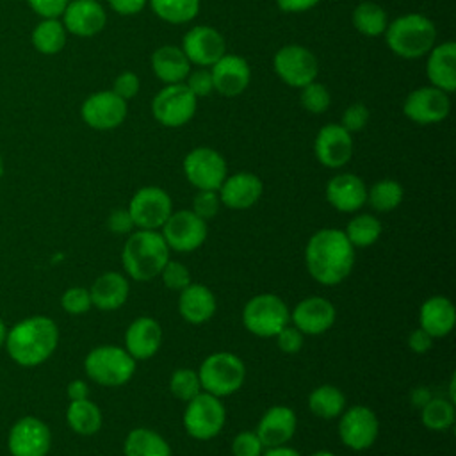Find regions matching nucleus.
<instances>
[{
	"mask_svg": "<svg viewBox=\"0 0 456 456\" xmlns=\"http://www.w3.org/2000/svg\"><path fill=\"white\" fill-rule=\"evenodd\" d=\"M305 264L310 276L321 285H337L353 271L354 248L337 228L315 232L305 248Z\"/></svg>",
	"mask_w": 456,
	"mask_h": 456,
	"instance_id": "nucleus-1",
	"label": "nucleus"
},
{
	"mask_svg": "<svg viewBox=\"0 0 456 456\" xmlns=\"http://www.w3.org/2000/svg\"><path fill=\"white\" fill-rule=\"evenodd\" d=\"M59 342L57 324L46 315H32L16 322L5 337L9 356L21 367L46 362Z\"/></svg>",
	"mask_w": 456,
	"mask_h": 456,
	"instance_id": "nucleus-2",
	"label": "nucleus"
},
{
	"mask_svg": "<svg viewBox=\"0 0 456 456\" xmlns=\"http://www.w3.org/2000/svg\"><path fill=\"white\" fill-rule=\"evenodd\" d=\"M169 260V248L157 230H137L132 233L121 251L125 273L135 281L157 278Z\"/></svg>",
	"mask_w": 456,
	"mask_h": 456,
	"instance_id": "nucleus-3",
	"label": "nucleus"
},
{
	"mask_svg": "<svg viewBox=\"0 0 456 456\" xmlns=\"http://www.w3.org/2000/svg\"><path fill=\"white\" fill-rule=\"evenodd\" d=\"M385 41L397 57L408 61L420 59L436 45V27L428 16L408 12L388 21Z\"/></svg>",
	"mask_w": 456,
	"mask_h": 456,
	"instance_id": "nucleus-4",
	"label": "nucleus"
},
{
	"mask_svg": "<svg viewBox=\"0 0 456 456\" xmlns=\"http://www.w3.org/2000/svg\"><path fill=\"white\" fill-rule=\"evenodd\" d=\"M198 378L205 392L216 397H224L242 387L246 378V367L237 354L219 351L208 354L203 360L198 370Z\"/></svg>",
	"mask_w": 456,
	"mask_h": 456,
	"instance_id": "nucleus-5",
	"label": "nucleus"
},
{
	"mask_svg": "<svg viewBox=\"0 0 456 456\" xmlns=\"http://www.w3.org/2000/svg\"><path fill=\"white\" fill-rule=\"evenodd\" d=\"M86 374L103 385L119 387L130 381L135 372V360L119 346H98L91 349L84 360Z\"/></svg>",
	"mask_w": 456,
	"mask_h": 456,
	"instance_id": "nucleus-6",
	"label": "nucleus"
},
{
	"mask_svg": "<svg viewBox=\"0 0 456 456\" xmlns=\"http://www.w3.org/2000/svg\"><path fill=\"white\" fill-rule=\"evenodd\" d=\"M289 321L290 312L285 301L276 294H258L251 297L242 310V322L246 330L262 338L276 337Z\"/></svg>",
	"mask_w": 456,
	"mask_h": 456,
	"instance_id": "nucleus-7",
	"label": "nucleus"
},
{
	"mask_svg": "<svg viewBox=\"0 0 456 456\" xmlns=\"http://www.w3.org/2000/svg\"><path fill=\"white\" fill-rule=\"evenodd\" d=\"M198 110V98L183 82L166 84L151 100V116L167 128L187 125Z\"/></svg>",
	"mask_w": 456,
	"mask_h": 456,
	"instance_id": "nucleus-8",
	"label": "nucleus"
},
{
	"mask_svg": "<svg viewBox=\"0 0 456 456\" xmlns=\"http://www.w3.org/2000/svg\"><path fill=\"white\" fill-rule=\"evenodd\" d=\"M226 411L221 397L208 392H200L187 401L183 411V428L196 440H210L219 435L224 426Z\"/></svg>",
	"mask_w": 456,
	"mask_h": 456,
	"instance_id": "nucleus-9",
	"label": "nucleus"
},
{
	"mask_svg": "<svg viewBox=\"0 0 456 456\" xmlns=\"http://www.w3.org/2000/svg\"><path fill=\"white\" fill-rule=\"evenodd\" d=\"M273 68L281 82L301 89L314 82L319 73V62L314 52L301 45H285L273 57Z\"/></svg>",
	"mask_w": 456,
	"mask_h": 456,
	"instance_id": "nucleus-10",
	"label": "nucleus"
},
{
	"mask_svg": "<svg viewBox=\"0 0 456 456\" xmlns=\"http://www.w3.org/2000/svg\"><path fill=\"white\" fill-rule=\"evenodd\" d=\"M183 175L198 191H217L228 176V167L219 151L208 146H200L185 155Z\"/></svg>",
	"mask_w": 456,
	"mask_h": 456,
	"instance_id": "nucleus-11",
	"label": "nucleus"
},
{
	"mask_svg": "<svg viewBox=\"0 0 456 456\" xmlns=\"http://www.w3.org/2000/svg\"><path fill=\"white\" fill-rule=\"evenodd\" d=\"M128 114V102L119 98L112 89L89 94L80 105L82 121L93 130L107 132L118 128Z\"/></svg>",
	"mask_w": 456,
	"mask_h": 456,
	"instance_id": "nucleus-12",
	"label": "nucleus"
},
{
	"mask_svg": "<svg viewBox=\"0 0 456 456\" xmlns=\"http://www.w3.org/2000/svg\"><path fill=\"white\" fill-rule=\"evenodd\" d=\"M126 210L139 230H157L171 216L173 201L164 189L148 185L132 196Z\"/></svg>",
	"mask_w": 456,
	"mask_h": 456,
	"instance_id": "nucleus-13",
	"label": "nucleus"
},
{
	"mask_svg": "<svg viewBox=\"0 0 456 456\" xmlns=\"http://www.w3.org/2000/svg\"><path fill=\"white\" fill-rule=\"evenodd\" d=\"M160 228L167 248L178 253H191L198 249L208 233L207 221L198 217L192 210L171 212Z\"/></svg>",
	"mask_w": 456,
	"mask_h": 456,
	"instance_id": "nucleus-14",
	"label": "nucleus"
},
{
	"mask_svg": "<svg viewBox=\"0 0 456 456\" xmlns=\"http://www.w3.org/2000/svg\"><path fill=\"white\" fill-rule=\"evenodd\" d=\"M378 433L379 422L370 408L356 404L340 413L338 435L346 447L353 451H365L376 442Z\"/></svg>",
	"mask_w": 456,
	"mask_h": 456,
	"instance_id": "nucleus-15",
	"label": "nucleus"
},
{
	"mask_svg": "<svg viewBox=\"0 0 456 456\" xmlns=\"http://www.w3.org/2000/svg\"><path fill=\"white\" fill-rule=\"evenodd\" d=\"M404 116L417 125H433L444 121L451 112L449 94L433 86H422L413 89L404 103Z\"/></svg>",
	"mask_w": 456,
	"mask_h": 456,
	"instance_id": "nucleus-16",
	"label": "nucleus"
},
{
	"mask_svg": "<svg viewBox=\"0 0 456 456\" xmlns=\"http://www.w3.org/2000/svg\"><path fill=\"white\" fill-rule=\"evenodd\" d=\"M50 445V428L32 415L18 419L7 436V447L12 456H46Z\"/></svg>",
	"mask_w": 456,
	"mask_h": 456,
	"instance_id": "nucleus-17",
	"label": "nucleus"
},
{
	"mask_svg": "<svg viewBox=\"0 0 456 456\" xmlns=\"http://www.w3.org/2000/svg\"><path fill=\"white\" fill-rule=\"evenodd\" d=\"M191 64L198 68H210L226 53L223 34L210 25H196L182 37L180 46Z\"/></svg>",
	"mask_w": 456,
	"mask_h": 456,
	"instance_id": "nucleus-18",
	"label": "nucleus"
},
{
	"mask_svg": "<svg viewBox=\"0 0 456 456\" xmlns=\"http://www.w3.org/2000/svg\"><path fill=\"white\" fill-rule=\"evenodd\" d=\"M353 134H349L340 123L324 125L314 141V153L317 160L330 169L346 166L353 157Z\"/></svg>",
	"mask_w": 456,
	"mask_h": 456,
	"instance_id": "nucleus-19",
	"label": "nucleus"
},
{
	"mask_svg": "<svg viewBox=\"0 0 456 456\" xmlns=\"http://www.w3.org/2000/svg\"><path fill=\"white\" fill-rule=\"evenodd\" d=\"M214 91L233 98L244 93L251 82V68L248 61L237 53H224L210 66Z\"/></svg>",
	"mask_w": 456,
	"mask_h": 456,
	"instance_id": "nucleus-20",
	"label": "nucleus"
},
{
	"mask_svg": "<svg viewBox=\"0 0 456 456\" xmlns=\"http://www.w3.org/2000/svg\"><path fill=\"white\" fill-rule=\"evenodd\" d=\"M61 21L68 34L93 37L105 28L107 12L98 0H69Z\"/></svg>",
	"mask_w": 456,
	"mask_h": 456,
	"instance_id": "nucleus-21",
	"label": "nucleus"
},
{
	"mask_svg": "<svg viewBox=\"0 0 456 456\" xmlns=\"http://www.w3.org/2000/svg\"><path fill=\"white\" fill-rule=\"evenodd\" d=\"M335 317L337 312L331 301L319 296L299 301L290 314V321L303 335H321L328 331L333 326Z\"/></svg>",
	"mask_w": 456,
	"mask_h": 456,
	"instance_id": "nucleus-22",
	"label": "nucleus"
},
{
	"mask_svg": "<svg viewBox=\"0 0 456 456\" xmlns=\"http://www.w3.org/2000/svg\"><path fill=\"white\" fill-rule=\"evenodd\" d=\"M262 191H264V185L256 175L240 171L226 176L221 187L217 189V194H219L221 205L232 210H246L260 200Z\"/></svg>",
	"mask_w": 456,
	"mask_h": 456,
	"instance_id": "nucleus-23",
	"label": "nucleus"
},
{
	"mask_svg": "<svg viewBox=\"0 0 456 456\" xmlns=\"http://www.w3.org/2000/svg\"><path fill=\"white\" fill-rule=\"evenodd\" d=\"M326 200L338 212H356L367 203V185L353 173L335 175L326 185Z\"/></svg>",
	"mask_w": 456,
	"mask_h": 456,
	"instance_id": "nucleus-24",
	"label": "nucleus"
},
{
	"mask_svg": "<svg viewBox=\"0 0 456 456\" xmlns=\"http://www.w3.org/2000/svg\"><path fill=\"white\" fill-rule=\"evenodd\" d=\"M297 419L292 408L276 404L271 406L260 419L256 426V435L264 447H280L285 445L296 433Z\"/></svg>",
	"mask_w": 456,
	"mask_h": 456,
	"instance_id": "nucleus-25",
	"label": "nucleus"
},
{
	"mask_svg": "<svg viewBox=\"0 0 456 456\" xmlns=\"http://www.w3.org/2000/svg\"><path fill=\"white\" fill-rule=\"evenodd\" d=\"M426 75L433 87L451 94L456 89V45L454 41L436 43L426 62Z\"/></svg>",
	"mask_w": 456,
	"mask_h": 456,
	"instance_id": "nucleus-26",
	"label": "nucleus"
},
{
	"mask_svg": "<svg viewBox=\"0 0 456 456\" xmlns=\"http://www.w3.org/2000/svg\"><path fill=\"white\" fill-rule=\"evenodd\" d=\"M162 344V328L153 317H137L126 328L125 349L134 360L151 358Z\"/></svg>",
	"mask_w": 456,
	"mask_h": 456,
	"instance_id": "nucleus-27",
	"label": "nucleus"
},
{
	"mask_svg": "<svg viewBox=\"0 0 456 456\" xmlns=\"http://www.w3.org/2000/svg\"><path fill=\"white\" fill-rule=\"evenodd\" d=\"M420 330L431 338H442L449 335L456 324V310L451 299L444 296H433L426 299L419 312Z\"/></svg>",
	"mask_w": 456,
	"mask_h": 456,
	"instance_id": "nucleus-28",
	"label": "nucleus"
},
{
	"mask_svg": "<svg viewBox=\"0 0 456 456\" xmlns=\"http://www.w3.org/2000/svg\"><path fill=\"white\" fill-rule=\"evenodd\" d=\"M178 312L191 324H203L216 314V297L201 283H189L180 290Z\"/></svg>",
	"mask_w": 456,
	"mask_h": 456,
	"instance_id": "nucleus-29",
	"label": "nucleus"
},
{
	"mask_svg": "<svg viewBox=\"0 0 456 456\" xmlns=\"http://www.w3.org/2000/svg\"><path fill=\"white\" fill-rule=\"evenodd\" d=\"M151 71L164 84L183 82L191 71V62L183 50L175 45H162L151 53Z\"/></svg>",
	"mask_w": 456,
	"mask_h": 456,
	"instance_id": "nucleus-30",
	"label": "nucleus"
},
{
	"mask_svg": "<svg viewBox=\"0 0 456 456\" xmlns=\"http://www.w3.org/2000/svg\"><path fill=\"white\" fill-rule=\"evenodd\" d=\"M128 280L114 271L100 274L89 289L93 306L100 310H116L128 299Z\"/></svg>",
	"mask_w": 456,
	"mask_h": 456,
	"instance_id": "nucleus-31",
	"label": "nucleus"
},
{
	"mask_svg": "<svg viewBox=\"0 0 456 456\" xmlns=\"http://www.w3.org/2000/svg\"><path fill=\"white\" fill-rule=\"evenodd\" d=\"M125 456H171L169 444L150 428L132 429L123 445Z\"/></svg>",
	"mask_w": 456,
	"mask_h": 456,
	"instance_id": "nucleus-32",
	"label": "nucleus"
},
{
	"mask_svg": "<svg viewBox=\"0 0 456 456\" xmlns=\"http://www.w3.org/2000/svg\"><path fill=\"white\" fill-rule=\"evenodd\" d=\"M68 32L59 18H41L34 27L30 41L32 46L43 55H55L66 46Z\"/></svg>",
	"mask_w": 456,
	"mask_h": 456,
	"instance_id": "nucleus-33",
	"label": "nucleus"
},
{
	"mask_svg": "<svg viewBox=\"0 0 456 456\" xmlns=\"http://www.w3.org/2000/svg\"><path fill=\"white\" fill-rule=\"evenodd\" d=\"M351 21L353 27L356 28V32L367 36V37H378L383 36L387 27H388V16L387 11L370 0L360 2L351 14Z\"/></svg>",
	"mask_w": 456,
	"mask_h": 456,
	"instance_id": "nucleus-34",
	"label": "nucleus"
},
{
	"mask_svg": "<svg viewBox=\"0 0 456 456\" xmlns=\"http://www.w3.org/2000/svg\"><path fill=\"white\" fill-rule=\"evenodd\" d=\"M66 420L75 433L91 436L102 428V411L89 399L71 401L66 410Z\"/></svg>",
	"mask_w": 456,
	"mask_h": 456,
	"instance_id": "nucleus-35",
	"label": "nucleus"
},
{
	"mask_svg": "<svg viewBox=\"0 0 456 456\" xmlns=\"http://www.w3.org/2000/svg\"><path fill=\"white\" fill-rule=\"evenodd\" d=\"M308 408L321 419H335L346 410V397L340 388L333 385H322L310 392Z\"/></svg>",
	"mask_w": 456,
	"mask_h": 456,
	"instance_id": "nucleus-36",
	"label": "nucleus"
},
{
	"mask_svg": "<svg viewBox=\"0 0 456 456\" xmlns=\"http://www.w3.org/2000/svg\"><path fill=\"white\" fill-rule=\"evenodd\" d=\"M153 14L166 23L183 25L192 21L200 12V0H148Z\"/></svg>",
	"mask_w": 456,
	"mask_h": 456,
	"instance_id": "nucleus-37",
	"label": "nucleus"
},
{
	"mask_svg": "<svg viewBox=\"0 0 456 456\" xmlns=\"http://www.w3.org/2000/svg\"><path fill=\"white\" fill-rule=\"evenodd\" d=\"M403 185L392 178L378 180L367 189V203L378 212H390L403 201Z\"/></svg>",
	"mask_w": 456,
	"mask_h": 456,
	"instance_id": "nucleus-38",
	"label": "nucleus"
},
{
	"mask_svg": "<svg viewBox=\"0 0 456 456\" xmlns=\"http://www.w3.org/2000/svg\"><path fill=\"white\" fill-rule=\"evenodd\" d=\"M381 223L378 217L370 214H360L354 216L346 228V237L353 244V248H365L374 244L381 235Z\"/></svg>",
	"mask_w": 456,
	"mask_h": 456,
	"instance_id": "nucleus-39",
	"label": "nucleus"
},
{
	"mask_svg": "<svg viewBox=\"0 0 456 456\" xmlns=\"http://www.w3.org/2000/svg\"><path fill=\"white\" fill-rule=\"evenodd\" d=\"M420 420L428 429L444 431L454 422V403L447 399H429L420 406Z\"/></svg>",
	"mask_w": 456,
	"mask_h": 456,
	"instance_id": "nucleus-40",
	"label": "nucleus"
},
{
	"mask_svg": "<svg viewBox=\"0 0 456 456\" xmlns=\"http://www.w3.org/2000/svg\"><path fill=\"white\" fill-rule=\"evenodd\" d=\"M169 388L176 399L191 401L201 392L198 372L192 369H176L169 378Z\"/></svg>",
	"mask_w": 456,
	"mask_h": 456,
	"instance_id": "nucleus-41",
	"label": "nucleus"
},
{
	"mask_svg": "<svg viewBox=\"0 0 456 456\" xmlns=\"http://www.w3.org/2000/svg\"><path fill=\"white\" fill-rule=\"evenodd\" d=\"M299 102L306 112L322 114L324 110H328V107L331 103V94L324 87V84L314 80V82L306 84L305 87H301Z\"/></svg>",
	"mask_w": 456,
	"mask_h": 456,
	"instance_id": "nucleus-42",
	"label": "nucleus"
},
{
	"mask_svg": "<svg viewBox=\"0 0 456 456\" xmlns=\"http://www.w3.org/2000/svg\"><path fill=\"white\" fill-rule=\"evenodd\" d=\"M162 281L171 290H182L191 283L189 269L178 260H167L160 271Z\"/></svg>",
	"mask_w": 456,
	"mask_h": 456,
	"instance_id": "nucleus-43",
	"label": "nucleus"
},
{
	"mask_svg": "<svg viewBox=\"0 0 456 456\" xmlns=\"http://www.w3.org/2000/svg\"><path fill=\"white\" fill-rule=\"evenodd\" d=\"M61 305L71 315L86 314L93 306L89 290L84 289V287H71V289H68L62 294V297H61Z\"/></svg>",
	"mask_w": 456,
	"mask_h": 456,
	"instance_id": "nucleus-44",
	"label": "nucleus"
},
{
	"mask_svg": "<svg viewBox=\"0 0 456 456\" xmlns=\"http://www.w3.org/2000/svg\"><path fill=\"white\" fill-rule=\"evenodd\" d=\"M369 118H370V112L367 109L365 103L362 102H356V103H351L344 114H342V119H340V125L349 132V134H356V132H362L367 123H369Z\"/></svg>",
	"mask_w": 456,
	"mask_h": 456,
	"instance_id": "nucleus-45",
	"label": "nucleus"
},
{
	"mask_svg": "<svg viewBox=\"0 0 456 456\" xmlns=\"http://www.w3.org/2000/svg\"><path fill=\"white\" fill-rule=\"evenodd\" d=\"M183 84L189 87V91H191L198 100L203 98V96H208V94L214 91L210 68H196V69H191L189 75L185 77Z\"/></svg>",
	"mask_w": 456,
	"mask_h": 456,
	"instance_id": "nucleus-46",
	"label": "nucleus"
},
{
	"mask_svg": "<svg viewBox=\"0 0 456 456\" xmlns=\"http://www.w3.org/2000/svg\"><path fill=\"white\" fill-rule=\"evenodd\" d=\"M221 208V200L217 191H198L192 200V212L201 219H212Z\"/></svg>",
	"mask_w": 456,
	"mask_h": 456,
	"instance_id": "nucleus-47",
	"label": "nucleus"
},
{
	"mask_svg": "<svg viewBox=\"0 0 456 456\" xmlns=\"http://www.w3.org/2000/svg\"><path fill=\"white\" fill-rule=\"evenodd\" d=\"M233 456H262L264 445L255 431H240L232 442Z\"/></svg>",
	"mask_w": 456,
	"mask_h": 456,
	"instance_id": "nucleus-48",
	"label": "nucleus"
},
{
	"mask_svg": "<svg viewBox=\"0 0 456 456\" xmlns=\"http://www.w3.org/2000/svg\"><path fill=\"white\" fill-rule=\"evenodd\" d=\"M139 89H141V80H139L137 73H134V71H121L114 78V84H112V91L125 102L137 96Z\"/></svg>",
	"mask_w": 456,
	"mask_h": 456,
	"instance_id": "nucleus-49",
	"label": "nucleus"
},
{
	"mask_svg": "<svg viewBox=\"0 0 456 456\" xmlns=\"http://www.w3.org/2000/svg\"><path fill=\"white\" fill-rule=\"evenodd\" d=\"M276 344L278 347L287 353V354H294L301 349L303 346V333L296 328V326H285L276 333Z\"/></svg>",
	"mask_w": 456,
	"mask_h": 456,
	"instance_id": "nucleus-50",
	"label": "nucleus"
},
{
	"mask_svg": "<svg viewBox=\"0 0 456 456\" xmlns=\"http://www.w3.org/2000/svg\"><path fill=\"white\" fill-rule=\"evenodd\" d=\"M27 4L41 18H61L69 0H27Z\"/></svg>",
	"mask_w": 456,
	"mask_h": 456,
	"instance_id": "nucleus-51",
	"label": "nucleus"
},
{
	"mask_svg": "<svg viewBox=\"0 0 456 456\" xmlns=\"http://www.w3.org/2000/svg\"><path fill=\"white\" fill-rule=\"evenodd\" d=\"M107 228L112 233H118V235L130 233L132 228H134V221H132L128 210L126 208H118V210L110 212V216L107 219Z\"/></svg>",
	"mask_w": 456,
	"mask_h": 456,
	"instance_id": "nucleus-52",
	"label": "nucleus"
},
{
	"mask_svg": "<svg viewBox=\"0 0 456 456\" xmlns=\"http://www.w3.org/2000/svg\"><path fill=\"white\" fill-rule=\"evenodd\" d=\"M107 2H109V7L119 16H135L148 5V0H107Z\"/></svg>",
	"mask_w": 456,
	"mask_h": 456,
	"instance_id": "nucleus-53",
	"label": "nucleus"
},
{
	"mask_svg": "<svg viewBox=\"0 0 456 456\" xmlns=\"http://www.w3.org/2000/svg\"><path fill=\"white\" fill-rule=\"evenodd\" d=\"M431 344H433V338L424 331V330H415L410 333L408 337V347L413 351V353H428L431 349Z\"/></svg>",
	"mask_w": 456,
	"mask_h": 456,
	"instance_id": "nucleus-54",
	"label": "nucleus"
},
{
	"mask_svg": "<svg viewBox=\"0 0 456 456\" xmlns=\"http://www.w3.org/2000/svg\"><path fill=\"white\" fill-rule=\"evenodd\" d=\"M321 0H276V5L283 12H305L315 7Z\"/></svg>",
	"mask_w": 456,
	"mask_h": 456,
	"instance_id": "nucleus-55",
	"label": "nucleus"
},
{
	"mask_svg": "<svg viewBox=\"0 0 456 456\" xmlns=\"http://www.w3.org/2000/svg\"><path fill=\"white\" fill-rule=\"evenodd\" d=\"M89 395V387L86 381L82 379H73L68 385V397L69 401H80V399H87Z\"/></svg>",
	"mask_w": 456,
	"mask_h": 456,
	"instance_id": "nucleus-56",
	"label": "nucleus"
},
{
	"mask_svg": "<svg viewBox=\"0 0 456 456\" xmlns=\"http://www.w3.org/2000/svg\"><path fill=\"white\" fill-rule=\"evenodd\" d=\"M262 456H301V454L292 447L280 445V447H269L265 452H262Z\"/></svg>",
	"mask_w": 456,
	"mask_h": 456,
	"instance_id": "nucleus-57",
	"label": "nucleus"
},
{
	"mask_svg": "<svg viewBox=\"0 0 456 456\" xmlns=\"http://www.w3.org/2000/svg\"><path fill=\"white\" fill-rule=\"evenodd\" d=\"M429 401V394L424 388H419L413 392V403L419 406H424Z\"/></svg>",
	"mask_w": 456,
	"mask_h": 456,
	"instance_id": "nucleus-58",
	"label": "nucleus"
},
{
	"mask_svg": "<svg viewBox=\"0 0 456 456\" xmlns=\"http://www.w3.org/2000/svg\"><path fill=\"white\" fill-rule=\"evenodd\" d=\"M5 337H7V326H5V322L0 317V346L5 344Z\"/></svg>",
	"mask_w": 456,
	"mask_h": 456,
	"instance_id": "nucleus-59",
	"label": "nucleus"
},
{
	"mask_svg": "<svg viewBox=\"0 0 456 456\" xmlns=\"http://www.w3.org/2000/svg\"><path fill=\"white\" fill-rule=\"evenodd\" d=\"M310 456H335V454L330 452V451H317V452H314V454H310Z\"/></svg>",
	"mask_w": 456,
	"mask_h": 456,
	"instance_id": "nucleus-60",
	"label": "nucleus"
},
{
	"mask_svg": "<svg viewBox=\"0 0 456 456\" xmlns=\"http://www.w3.org/2000/svg\"><path fill=\"white\" fill-rule=\"evenodd\" d=\"M4 176V159H2V155H0V178Z\"/></svg>",
	"mask_w": 456,
	"mask_h": 456,
	"instance_id": "nucleus-61",
	"label": "nucleus"
}]
</instances>
